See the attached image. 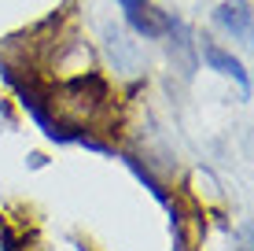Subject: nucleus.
I'll list each match as a JSON object with an SVG mask.
<instances>
[{
  "mask_svg": "<svg viewBox=\"0 0 254 251\" xmlns=\"http://www.w3.org/2000/svg\"><path fill=\"white\" fill-rule=\"evenodd\" d=\"M118 7H122V15H126L129 30H133L136 37H144V41H162V37H170V33L177 30V19L159 11L151 0H118Z\"/></svg>",
  "mask_w": 254,
  "mask_h": 251,
  "instance_id": "1",
  "label": "nucleus"
},
{
  "mask_svg": "<svg viewBox=\"0 0 254 251\" xmlns=\"http://www.w3.org/2000/svg\"><path fill=\"white\" fill-rule=\"evenodd\" d=\"M103 45H107V59H111V67H115L118 74H140L144 71V52H140V45L126 30L107 26V30H103Z\"/></svg>",
  "mask_w": 254,
  "mask_h": 251,
  "instance_id": "2",
  "label": "nucleus"
},
{
  "mask_svg": "<svg viewBox=\"0 0 254 251\" xmlns=\"http://www.w3.org/2000/svg\"><path fill=\"white\" fill-rule=\"evenodd\" d=\"M214 22L221 30H229L236 41L254 45V7H251V0H221L217 11H214Z\"/></svg>",
  "mask_w": 254,
  "mask_h": 251,
  "instance_id": "3",
  "label": "nucleus"
},
{
  "mask_svg": "<svg viewBox=\"0 0 254 251\" xmlns=\"http://www.w3.org/2000/svg\"><path fill=\"white\" fill-rule=\"evenodd\" d=\"M199 56L206 59V67H210V71H217V74L232 78V82L240 85L243 92L251 89V82H247V71H243V63H240V59L232 56V52H225L221 45H214L210 37H203V41H199Z\"/></svg>",
  "mask_w": 254,
  "mask_h": 251,
  "instance_id": "4",
  "label": "nucleus"
}]
</instances>
